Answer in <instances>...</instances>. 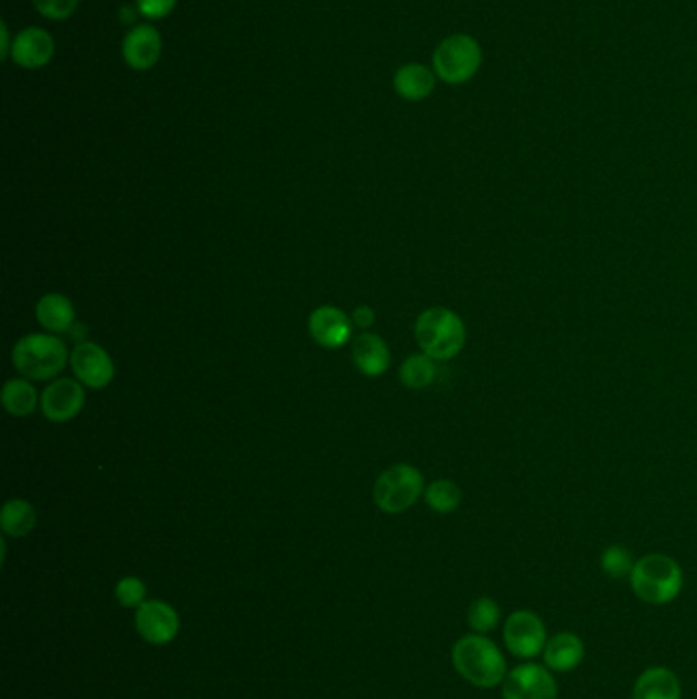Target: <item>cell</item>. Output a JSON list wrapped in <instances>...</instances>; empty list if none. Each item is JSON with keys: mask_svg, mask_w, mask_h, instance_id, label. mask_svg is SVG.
<instances>
[{"mask_svg": "<svg viewBox=\"0 0 697 699\" xmlns=\"http://www.w3.org/2000/svg\"><path fill=\"white\" fill-rule=\"evenodd\" d=\"M452 665L464 681L479 689H495L507 675V660L500 646L485 634L462 636L452 648Z\"/></svg>", "mask_w": 697, "mask_h": 699, "instance_id": "obj_1", "label": "cell"}, {"mask_svg": "<svg viewBox=\"0 0 697 699\" xmlns=\"http://www.w3.org/2000/svg\"><path fill=\"white\" fill-rule=\"evenodd\" d=\"M416 342L436 363H447L461 354L467 344V325L457 311L430 308L416 320Z\"/></svg>", "mask_w": 697, "mask_h": 699, "instance_id": "obj_2", "label": "cell"}, {"mask_svg": "<svg viewBox=\"0 0 697 699\" xmlns=\"http://www.w3.org/2000/svg\"><path fill=\"white\" fill-rule=\"evenodd\" d=\"M634 595L648 605H667L684 589V569L669 555L653 552L634 562L630 574Z\"/></svg>", "mask_w": 697, "mask_h": 699, "instance_id": "obj_3", "label": "cell"}, {"mask_svg": "<svg viewBox=\"0 0 697 699\" xmlns=\"http://www.w3.org/2000/svg\"><path fill=\"white\" fill-rule=\"evenodd\" d=\"M13 368L29 380H54L71 363V352L56 334H28L11 352Z\"/></svg>", "mask_w": 697, "mask_h": 699, "instance_id": "obj_4", "label": "cell"}, {"mask_svg": "<svg viewBox=\"0 0 697 699\" xmlns=\"http://www.w3.org/2000/svg\"><path fill=\"white\" fill-rule=\"evenodd\" d=\"M436 76L447 85H467L483 66V47L467 33H454L442 40L432 57Z\"/></svg>", "mask_w": 697, "mask_h": 699, "instance_id": "obj_5", "label": "cell"}, {"mask_svg": "<svg viewBox=\"0 0 697 699\" xmlns=\"http://www.w3.org/2000/svg\"><path fill=\"white\" fill-rule=\"evenodd\" d=\"M426 481L414 464H393L378 475L373 487V502L385 514H404L423 497Z\"/></svg>", "mask_w": 697, "mask_h": 699, "instance_id": "obj_6", "label": "cell"}, {"mask_svg": "<svg viewBox=\"0 0 697 699\" xmlns=\"http://www.w3.org/2000/svg\"><path fill=\"white\" fill-rule=\"evenodd\" d=\"M505 648L517 658L530 660L543 655L548 643V632L543 617L530 610H517L503 624Z\"/></svg>", "mask_w": 697, "mask_h": 699, "instance_id": "obj_7", "label": "cell"}, {"mask_svg": "<svg viewBox=\"0 0 697 699\" xmlns=\"http://www.w3.org/2000/svg\"><path fill=\"white\" fill-rule=\"evenodd\" d=\"M502 696L503 699H558L557 679L546 665L524 663L507 671Z\"/></svg>", "mask_w": 697, "mask_h": 699, "instance_id": "obj_8", "label": "cell"}, {"mask_svg": "<svg viewBox=\"0 0 697 699\" xmlns=\"http://www.w3.org/2000/svg\"><path fill=\"white\" fill-rule=\"evenodd\" d=\"M78 378H54L42 392V409L45 420L66 423L76 420L86 404V391Z\"/></svg>", "mask_w": 697, "mask_h": 699, "instance_id": "obj_9", "label": "cell"}, {"mask_svg": "<svg viewBox=\"0 0 697 699\" xmlns=\"http://www.w3.org/2000/svg\"><path fill=\"white\" fill-rule=\"evenodd\" d=\"M71 366L74 377L86 389H107L115 378V363L109 352L97 342H81L71 352Z\"/></svg>", "mask_w": 697, "mask_h": 699, "instance_id": "obj_10", "label": "cell"}, {"mask_svg": "<svg viewBox=\"0 0 697 699\" xmlns=\"http://www.w3.org/2000/svg\"><path fill=\"white\" fill-rule=\"evenodd\" d=\"M136 628L146 643L168 644L176 638L181 630V617L170 603L150 600L138 607Z\"/></svg>", "mask_w": 697, "mask_h": 699, "instance_id": "obj_11", "label": "cell"}, {"mask_svg": "<svg viewBox=\"0 0 697 699\" xmlns=\"http://www.w3.org/2000/svg\"><path fill=\"white\" fill-rule=\"evenodd\" d=\"M309 336L325 350L344 348L352 340L354 323L344 311L334 305H321L309 315Z\"/></svg>", "mask_w": 697, "mask_h": 699, "instance_id": "obj_12", "label": "cell"}, {"mask_svg": "<svg viewBox=\"0 0 697 699\" xmlns=\"http://www.w3.org/2000/svg\"><path fill=\"white\" fill-rule=\"evenodd\" d=\"M54 37L45 29L28 28L14 37L11 57L25 71H40L54 57Z\"/></svg>", "mask_w": 697, "mask_h": 699, "instance_id": "obj_13", "label": "cell"}, {"mask_svg": "<svg viewBox=\"0 0 697 699\" xmlns=\"http://www.w3.org/2000/svg\"><path fill=\"white\" fill-rule=\"evenodd\" d=\"M162 56V37L152 25L131 29L124 40V60L131 71H152Z\"/></svg>", "mask_w": 697, "mask_h": 699, "instance_id": "obj_14", "label": "cell"}, {"mask_svg": "<svg viewBox=\"0 0 697 699\" xmlns=\"http://www.w3.org/2000/svg\"><path fill=\"white\" fill-rule=\"evenodd\" d=\"M352 363L364 377H380L389 370L390 352L378 334L364 332L352 340Z\"/></svg>", "mask_w": 697, "mask_h": 699, "instance_id": "obj_15", "label": "cell"}, {"mask_svg": "<svg viewBox=\"0 0 697 699\" xmlns=\"http://www.w3.org/2000/svg\"><path fill=\"white\" fill-rule=\"evenodd\" d=\"M544 665L553 673H571L586 658V644L575 632H558L543 650Z\"/></svg>", "mask_w": 697, "mask_h": 699, "instance_id": "obj_16", "label": "cell"}, {"mask_svg": "<svg viewBox=\"0 0 697 699\" xmlns=\"http://www.w3.org/2000/svg\"><path fill=\"white\" fill-rule=\"evenodd\" d=\"M35 318L47 334H68L76 323V309L62 293H45L35 305Z\"/></svg>", "mask_w": 697, "mask_h": 699, "instance_id": "obj_17", "label": "cell"}, {"mask_svg": "<svg viewBox=\"0 0 697 699\" xmlns=\"http://www.w3.org/2000/svg\"><path fill=\"white\" fill-rule=\"evenodd\" d=\"M632 699H682V681L667 667H651L639 675Z\"/></svg>", "mask_w": 697, "mask_h": 699, "instance_id": "obj_18", "label": "cell"}, {"mask_svg": "<svg viewBox=\"0 0 697 699\" xmlns=\"http://www.w3.org/2000/svg\"><path fill=\"white\" fill-rule=\"evenodd\" d=\"M0 404L4 411L13 418H29L35 413V409L42 404V395L35 389L33 380L29 378H9L2 385Z\"/></svg>", "mask_w": 697, "mask_h": 699, "instance_id": "obj_19", "label": "cell"}, {"mask_svg": "<svg viewBox=\"0 0 697 699\" xmlns=\"http://www.w3.org/2000/svg\"><path fill=\"white\" fill-rule=\"evenodd\" d=\"M436 72L423 64H405L404 68H399L395 74V90L397 95L409 100V103H419L426 100L436 88Z\"/></svg>", "mask_w": 697, "mask_h": 699, "instance_id": "obj_20", "label": "cell"}, {"mask_svg": "<svg viewBox=\"0 0 697 699\" xmlns=\"http://www.w3.org/2000/svg\"><path fill=\"white\" fill-rule=\"evenodd\" d=\"M37 526V512L28 499L14 497L0 509V528L11 538H25Z\"/></svg>", "mask_w": 697, "mask_h": 699, "instance_id": "obj_21", "label": "cell"}, {"mask_svg": "<svg viewBox=\"0 0 697 699\" xmlns=\"http://www.w3.org/2000/svg\"><path fill=\"white\" fill-rule=\"evenodd\" d=\"M423 499H426V504L432 512L447 516V514H452V512H457L461 507L462 491L450 478H436L430 485H426Z\"/></svg>", "mask_w": 697, "mask_h": 699, "instance_id": "obj_22", "label": "cell"}, {"mask_svg": "<svg viewBox=\"0 0 697 699\" xmlns=\"http://www.w3.org/2000/svg\"><path fill=\"white\" fill-rule=\"evenodd\" d=\"M436 361L430 358L428 354H411L409 358H405L401 368H399V380L404 383L407 389H426L430 387L436 378Z\"/></svg>", "mask_w": 697, "mask_h": 699, "instance_id": "obj_23", "label": "cell"}, {"mask_svg": "<svg viewBox=\"0 0 697 699\" xmlns=\"http://www.w3.org/2000/svg\"><path fill=\"white\" fill-rule=\"evenodd\" d=\"M467 617H469V626L473 628L474 634H489L500 626L502 607L491 598H479L471 603Z\"/></svg>", "mask_w": 697, "mask_h": 699, "instance_id": "obj_24", "label": "cell"}, {"mask_svg": "<svg viewBox=\"0 0 697 699\" xmlns=\"http://www.w3.org/2000/svg\"><path fill=\"white\" fill-rule=\"evenodd\" d=\"M634 562L636 560L632 559V552L628 550L626 546H608L601 552V569H603V573L612 577V579H626V577H630L632 569H634Z\"/></svg>", "mask_w": 697, "mask_h": 699, "instance_id": "obj_25", "label": "cell"}, {"mask_svg": "<svg viewBox=\"0 0 697 699\" xmlns=\"http://www.w3.org/2000/svg\"><path fill=\"white\" fill-rule=\"evenodd\" d=\"M115 598L124 607H140L146 602V583L138 577H124L115 585Z\"/></svg>", "mask_w": 697, "mask_h": 699, "instance_id": "obj_26", "label": "cell"}, {"mask_svg": "<svg viewBox=\"0 0 697 699\" xmlns=\"http://www.w3.org/2000/svg\"><path fill=\"white\" fill-rule=\"evenodd\" d=\"M37 13L52 21H64L76 11L78 0H31Z\"/></svg>", "mask_w": 697, "mask_h": 699, "instance_id": "obj_27", "label": "cell"}, {"mask_svg": "<svg viewBox=\"0 0 697 699\" xmlns=\"http://www.w3.org/2000/svg\"><path fill=\"white\" fill-rule=\"evenodd\" d=\"M138 11L148 19H164L174 11L179 0H136Z\"/></svg>", "mask_w": 697, "mask_h": 699, "instance_id": "obj_28", "label": "cell"}, {"mask_svg": "<svg viewBox=\"0 0 697 699\" xmlns=\"http://www.w3.org/2000/svg\"><path fill=\"white\" fill-rule=\"evenodd\" d=\"M350 318H352L354 327H358V330H368L377 322V313L371 305H361V308L354 309V313Z\"/></svg>", "mask_w": 697, "mask_h": 699, "instance_id": "obj_29", "label": "cell"}, {"mask_svg": "<svg viewBox=\"0 0 697 699\" xmlns=\"http://www.w3.org/2000/svg\"><path fill=\"white\" fill-rule=\"evenodd\" d=\"M0 37H2V43H0V57L7 60V57L11 56V50H13V43L9 40V28H7V23H2V28H0Z\"/></svg>", "mask_w": 697, "mask_h": 699, "instance_id": "obj_30", "label": "cell"}]
</instances>
